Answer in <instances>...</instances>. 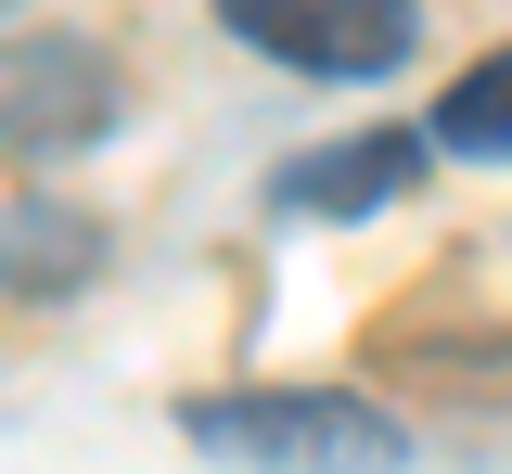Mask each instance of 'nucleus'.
<instances>
[{
    "instance_id": "f03ea898",
    "label": "nucleus",
    "mask_w": 512,
    "mask_h": 474,
    "mask_svg": "<svg viewBox=\"0 0 512 474\" xmlns=\"http://www.w3.org/2000/svg\"><path fill=\"white\" fill-rule=\"evenodd\" d=\"M116 129V65L90 39H0V141L13 154H77Z\"/></svg>"
},
{
    "instance_id": "20e7f679",
    "label": "nucleus",
    "mask_w": 512,
    "mask_h": 474,
    "mask_svg": "<svg viewBox=\"0 0 512 474\" xmlns=\"http://www.w3.org/2000/svg\"><path fill=\"white\" fill-rule=\"evenodd\" d=\"M410 167H423V141H410V129L333 141V154L295 167V205H308V218H359V205H397V193H410Z\"/></svg>"
},
{
    "instance_id": "39448f33",
    "label": "nucleus",
    "mask_w": 512,
    "mask_h": 474,
    "mask_svg": "<svg viewBox=\"0 0 512 474\" xmlns=\"http://www.w3.org/2000/svg\"><path fill=\"white\" fill-rule=\"evenodd\" d=\"M436 141L448 154H512V39L487 65H461V90L436 103Z\"/></svg>"
},
{
    "instance_id": "7ed1b4c3",
    "label": "nucleus",
    "mask_w": 512,
    "mask_h": 474,
    "mask_svg": "<svg viewBox=\"0 0 512 474\" xmlns=\"http://www.w3.org/2000/svg\"><path fill=\"white\" fill-rule=\"evenodd\" d=\"M218 13L295 77H384L410 52V0H218Z\"/></svg>"
},
{
    "instance_id": "f257e3e1",
    "label": "nucleus",
    "mask_w": 512,
    "mask_h": 474,
    "mask_svg": "<svg viewBox=\"0 0 512 474\" xmlns=\"http://www.w3.org/2000/svg\"><path fill=\"white\" fill-rule=\"evenodd\" d=\"M192 449H218V462H256V474H397V462H410L397 410L346 398V385H282V398H205V410H192Z\"/></svg>"
}]
</instances>
